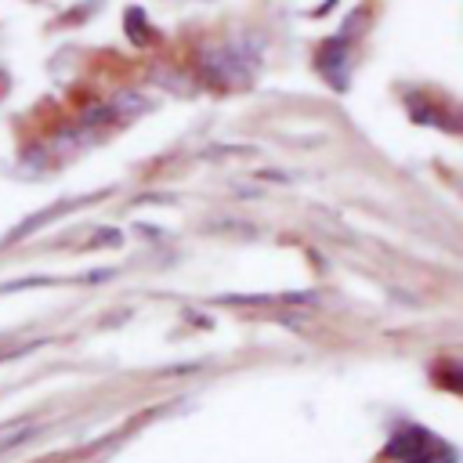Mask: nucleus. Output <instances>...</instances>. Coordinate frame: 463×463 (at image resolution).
<instances>
[{
	"instance_id": "5",
	"label": "nucleus",
	"mask_w": 463,
	"mask_h": 463,
	"mask_svg": "<svg viewBox=\"0 0 463 463\" xmlns=\"http://www.w3.org/2000/svg\"><path fill=\"white\" fill-rule=\"evenodd\" d=\"M109 101H112V109H116V116H119V123L137 119L141 112H148V109H152V101H148V98H145V90H137V87H119V90H112V94H109Z\"/></svg>"
},
{
	"instance_id": "13",
	"label": "nucleus",
	"mask_w": 463,
	"mask_h": 463,
	"mask_svg": "<svg viewBox=\"0 0 463 463\" xmlns=\"http://www.w3.org/2000/svg\"><path fill=\"white\" fill-rule=\"evenodd\" d=\"M87 246H123V232L119 228H98Z\"/></svg>"
},
{
	"instance_id": "11",
	"label": "nucleus",
	"mask_w": 463,
	"mask_h": 463,
	"mask_svg": "<svg viewBox=\"0 0 463 463\" xmlns=\"http://www.w3.org/2000/svg\"><path fill=\"white\" fill-rule=\"evenodd\" d=\"M365 29H369V4H358L347 18H344V25L336 29L344 40H351V43H358L362 36H365Z\"/></svg>"
},
{
	"instance_id": "9",
	"label": "nucleus",
	"mask_w": 463,
	"mask_h": 463,
	"mask_svg": "<svg viewBox=\"0 0 463 463\" xmlns=\"http://www.w3.org/2000/svg\"><path fill=\"white\" fill-rule=\"evenodd\" d=\"M94 141V130L90 127H83L80 119L76 123H61L58 130H54V148H83V145H90Z\"/></svg>"
},
{
	"instance_id": "14",
	"label": "nucleus",
	"mask_w": 463,
	"mask_h": 463,
	"mask_svg": "<svg viewBox=\"0 0 463 463\" xmlns=\"http://www.w3.org/2000/svg\"><path fill=\"white\" fill-rule=\"evenodd\" d=\"M333 7H336V0H322L318 7H311V11H307V18H322V14H329Z\"/></svg>"
},
{
	"instance_id": "4",
	"label": "nucleus",
	"mask_w": 463,
	"mask_h": 463,
	"mask_svg": "<svg viewBox=\"0 0 463 463\" xmlns=\"http://www.w3.org/2000/svg\"><path fill=\"white\" fill-rule=\"evenodd\" d=\"M148 83L170 90V94H181V98H192L199 90V80L192 69H181V65H170V61H159L148 69Z\"/></svg>"
},
{
	"instance_id": "2",
	"label": "nucleus",
	"mask_w": 463,
	"mask_h": 463,
	"mask_svg": "<svg viewBox=\"0 0 463 463\" xmlns=\"http://www.w3.org/2000/svg\"><path fill=\"white\" fill-rule=\"evenodd\" d=\"M351 69H354V43L344 40L340 33L326 36V40L315 47V72L326 80L329 90L347 94V90H351Z\"/></svg>"
},
{
	"instance_id": "16",
	"label": "nucleus",
	"mask_w": 463,
	"mask_h": 463,
	"mask_svg": "<svg viewBox=\"0 0 463 463\" xmlns=\"http://www.w3.org/2000/svg\"><path fill=\"white\" fill-rule=\"evenodd\" d=\"M134 232H141V235H156V239H163L166 232L163 228H156V224H134Z\"/></svg>"
},
{
	"instance_id": "6",
	"label": "nucleus",
	"mask_w": 463,
	"mask_h": 463,
	"mask_svg": "<svg viewBox=\"0 0 463 463\" xmlns=\"http://www.w3.org/2000/svg\"><path fill=\"white\" fill-rule=\"evenodd\" d=\"M123 33H127V40H130L134 47H152V43H156V29H152L145 7H137V4L123 11Z\"/></svg>"
},
{
	"instance_id": "17",
	"label": "nucleus",
	"mask_w": 463,
	"mask_h": 463,
	"mask_svg": "<svg viewBox=\"0 0 463 463\" xmlns=\"http://www.w3.org/2000/svg\"><path fill=\"white\" fill-rule=\"evenodd\" d=\"M430 463H456V452H452V449H441V452H438Z\"/></svg>"
},
{
	"instance_id": "10",
	"label": "nucleus",
	"mask_w": 463,
	"mask_h": 463,
	"mask_svg": "<svg viewBox=\"0 0 463 463\" xmlns=\"http://www.w3.org/2000/svg\"><path fill=\"white\" fill-rule=\"evenodd\" d=\"M430 373H434L438 387H445V391H452V394H463V362H459V358H445V362H438Z\"/></svg>"
},
{
	"instance_id": "1",
	"label": "nucleus",
	"mask_w": 463,
	"mask_h": 463,
	"mask_svg": "<svg viewBox=\"0 0 463 463\" xmlns=\"http://www.w3.org/2000/svg\"><path fill=\"white\" fill-rule=\"evenodd\" d=\"M192 72H195L199 87L217 90V94L246 90V87H253V80H257V69H253L250 61H242L228 40L195 43V51H192Z\"/></svg>"
},
{
	"instance_id": "15",
	"label": "nucleus",
	"mask_w": 463,
	"mask_h": 463,
	"mask_svg": "<svg viewBox=\"0 0 463 463\" xmlns=\"http://www.w3.org/2000/svg\"><path fill=\"white\" fill-rule=\"evenodd\" d=\"M260 177H271L275 184H286V181H289V177H286L282 170H257V181H260Z\"/></svg>"
},
{
	"instance_id": "8",
	"label": "nucleus",
	"mask_w": 463,
	"mask_h": 463,
	"mask_svg": "<svg viewBox=\"0 0 463 463\" xmlns=\"http://www.w3.org/2000/svg\"><path fill=\"white\" fill-rule=\"evenodd\" d=\"M90 199V195H87ZM76 203H83V199H72V203H54V206H47L43 213H33V217H25L11 235H7V242H18L22 235H29V232H36L40 224H47V221H54V217H61V213H69V206H76Z\"/></svg>"
},
{
	"instance_id": "7",
	"label": "nucleus",
	"mask_w": 463,
	"mask_h": 463,
	"mask_svg": "<svg viewBox=\"0 0 463 463\" xmlns=\"http://www.w3.org/2000/svg\"><path fill=\"white\" fill-rule=\"evenodd\" d=\"M80 123L83 127H90V130H105V127H116L119 123V116H116V109H112V101L105 98H94V101H87L83 109H80Z\"/></svg>"
},
{
	"instance_id": "12",
	"label": "nucleus",
	"mask_w": 463,
	"mask_h": 463,
	"mask_svg": "<svg viewBox=\"0 0 463 463\" xmlns=\"http://www.w3.org/2000/svg\"><path fill=\"white\" fill-rule=\"evenodd\" d=\"M58 279L51 275H29V279H14V282H0V293H14V289H33V286H54Z\"/></svg>"
},
{
	"instance_id": "3",
	"label": "nucleus",
	"mask_w": 463,
	"mask_h": 463,
	"mask_svg": "<svg viewBox=\"0 0 463 463\" xmlns=\"http://www.w3.org/2000/svg\"><path fill=\"white\" fill-rule=\"evenodd\" d=\"M441 438H434L427 427L420 423H405L398 430L387 434L383 441V459L387 463H430L441 452Z\"/></svg>"
},
{
	"instance_id": "18",
	"label": "nucleus",
	"mask_w": 463,
	"mask_h": 463,
	"mask_svg": "<svg viewBox=\"0 0 463 463\" xmlns=\"http://www.w3.org/2000/svg\"><path fill=\"white\" fill-rule=\"evenodd\" d=\"M7 90V76H4V69H0V94Z\"/></svg>"
}]
</instances>
